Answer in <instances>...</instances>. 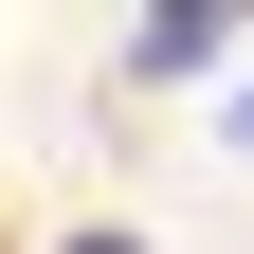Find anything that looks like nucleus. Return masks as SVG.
<instances>
[{
  "instance_id": "1",
  "label": "nucleus",
  "mask_w": 254,
  "mask_h": 254,
  "mask_svg": "<svg viewBox=\"0 0 254 254\" xmlns=\"http://www.w3.org/2000/svg\"><path fill=\"white\" fill-rule=\"evenodd\" d=\"M73 254H127V236H73Z\"/></svg>"
}]
</instances>
